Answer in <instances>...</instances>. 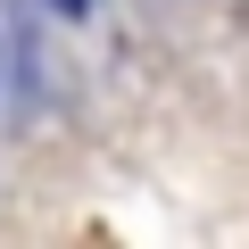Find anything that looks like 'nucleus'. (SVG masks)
<instances>
[{
    "label": "nucleus",
    "mask_w": 249,
    "mask_h": 249,
    "mask_svg": "<svg viewBox=\"0 0 249 249\" xmlns=\"http://www.w3.org/2000/svg\"><path fill=\"white\" fill-rule=\"evenodd\" d=\"M50 9H58V17H83V9H91V0H50Z\"/></svg>",
    "instance_id": "f257e3e1"
}]
</instances>
